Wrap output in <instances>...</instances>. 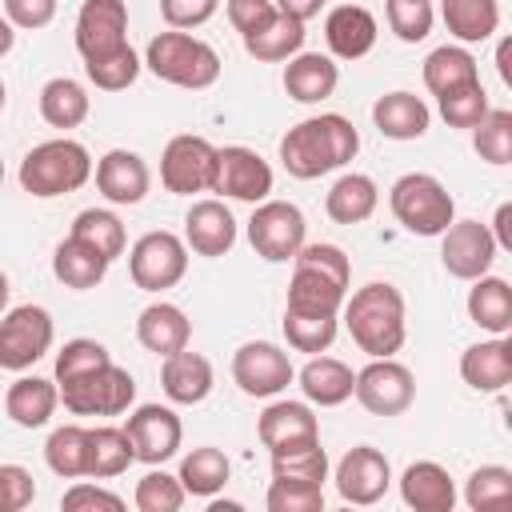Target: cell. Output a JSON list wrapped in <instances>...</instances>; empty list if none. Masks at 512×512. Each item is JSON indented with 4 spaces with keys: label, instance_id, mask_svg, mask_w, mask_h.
Masks as SVG:
<instances>
[{
    "label": "cell",
    "instance_id": "cell-1",
    "mask_svg": "<svg viewBox=\"0 0 512 512\" xmlns=\"http://www.w3.org/2000/svg\"><path fill=\"white\" fill-rule=\"evenodd\" d=\"M360 152V132L340 112H320L300 124H292L280 140V164L296 180H320Z\"/></svg>",
    "mask_w": 512,
    "mask_h": 512
},
{
    "label": "cell",
    "instance_id": "cell-2",
    "mask_svg": "<svg viewBox=\"0 0 512 512\" xmlns=\"http://www.w3.org/2000/svg\"><path fill=\"white\" fill-rule=\"evenodd\" d=\"M344 328L352 344L368 356H396L408 336V304L404 292L388 280H372L344 296Z\"/></svg>",
    "mask_w": 512,
    "mask_h": 512
},
{
    "label": "cell",
    "instance_id": "cell-3",
    "mask_svg": "<svg viewBox=\"0 0 512 512\" xmlns=\"http://www.w3.org/2000/svg\"><path fill=\"white\" fill-rule=\"evenodd\" d=\"M352 284V260L340 244H304L292 256V280L284 308L292 312H316V316H340V304Z\"/></svg>",
    "mask_w": 512,
    "mask_h": 512
},
{
    "label": "cell",
    "instance_id": "cell-4",
    "mask_svg": "<svg viewBox=\"0 0 512 512\" xmlns=\"http://www.w3.org/2000/svg\"><path fill=\"white\" fill-rule=\"evenodd\" d=\"M144 68L164 84H176V88H188V92H204V88H212L220 80L224 64H220V52L208 40L172 28V32H160V36L148 40Z\"/></svg>",
    "mask_w": 512,
    "mask_h": 512
},
{
    "label": "cell",
    "instance_id": "cell-5",
    "mask_svg": "<svg viewBox=\"0 0 512 512\" xmlns=\"http://www.w3.org/2000/svg\"><path fill=\"white\" fill-rule=\"evenodd\" d=\"M16 176H20V188L36 200L68 196V192H76L92 180V156L80 140L56 136V140H44V144L28 148Z\"/></svg>",
    "mask_w": 512,
    "mask_h": 512
},
{
    "label": "cell",
    "instance_id": "cell-6",
    "mask_svg": "<svg viewBox=\"0 0 512 512\" xmlns=\"http://www.w3.org/2000/svg\"><path fill=\"white\" fill-rule=\"evenodd\" d=\"M388 208L412 236H440L456 220V200L432 172H404L388 188Z\"/></svg>",
    "mask_w": 512,
    "mask_h": 512
},
{
    "label": "cell",
    "instance_id": "cell-7",
    "mask_svg": "<svg viewBox=\"0 0 512 512\" xmlns=\"http://www.w3.org/2000/svg\"><path fill=\"white\" fill-rule=\"evenodd\" d=\"M56 388H60V404L72 416H124L136 400V380L116 360H108L104 368H92L84 376H72Z\"/></svg>",
    "mask_w": 512,
    "mask_h": 512
},
{
    "label": "cell",
    "instance_id": "cell-8",
    "mask_svg": "<svg viewBox=\"0 0 512 512\" xmlns=\"http://www.w3.org/2000/svg\"><path fill=\"white\" fill-rule=\"evenodd\" d=\"M248 244L268 264H288L308 244V220L292 200H260L252 204Z\"/></svg>",
    "mask_w": 512,
    "mask_h": 512
},
{
    "label": "cell",
    "instance_id": "cell-9",
    "mask_svg": "<svg viewBox=\"0 0 512 512\" xmlns=\"http://www.w3.org/2000/svg\"><path fill=\"white\" fill-rule=\"evenodd\" d=\"M208 192L224 196V200H244V204H260L272 192V168L256 148L244 144H224L212 156V176H208Z\"/></svg>",
    "mask_w": 512,
    "mask_h": 512
},
{
    "label": "cell",
    "instance_id": "cell-10",
    "mask_svg": "<svg viewBox=\"0 0 512 512\" xmlns=\"http://www.w3.org/2000/svg\"><path fill=\"white\" fill-rule=\"evenodd\" d=\"M132 284L144 292H168L188 272V244L176 232H144L128 252Z\"/></svg>",
    "mask_w": 512,
    "mask_h": 512
},
{
    "label": "cell",
    "instance_id": "cell-11",
    "mask_svg": "<svg viewBox=\"0 0 512 512\" xmlns=\"http://www.w3.org/2000/svg\"><path fill=\"white\" fill-rule=\"evenodd\" d=\"M52 312L40 304H16L0 316V368L24 372L52 348Z\"/></svg>",
    "mask_w": 512,
    "mask_h": 512
},
{
    "label": "cell",
    "instance_id": "cell-12",
    "mask_svg": "<svg viewBox=\"0 0 512 512\" xmlns=\"http://www.w3.org/2000/svg\"><path fill=\"white\" fill-rule=\"evenodd\" d=\"M352 396L360 400L364 412L372 416H400L412 408L416 400V376L408 364L392 360V356H372L352 384Z\"/></svg>",
    "mask_w": 512,
    "mask_h": 512
},
{
    "label": "cell",
    "instance_id": "cell-13",
    "mask_svg": "<svg viewBox=\"0 0 512 512\" xmlns=\"http://www.w3.org/2000/svg\"><path fill=\"white\" fill-rule=\"evenodd\" d=\"M232 380H236V388L244 396L272 400V396H280L296 380V368H292V360H288V352L280 344L248 340L232 356Z\"/></svg>",
    "mask_w": 512,
    "mask_h": 512
},
{
    "label": "cell",
    "instance_id": "cell-14",
    "mask_svg": "<svg viewBox=\"0 0 512 512\" xmlns=\"http://www.w3.org/2000/svg\"><path fill=\"white\" fill-rule=\"evenodd\" d=\"M212 156H216V144H208L204 136H192V132L172 136V140L164 144V156H160V184H164L172 196L208 192Z\"/></svg>",
    "mask_w": 512,
    "mask_h": 512
},
{
    "label": "cell",
    "instance_id": "cell-15",
    "mask_svg": "<svg viewBox=\"0 0 512 512\" xmlns=\"http://www.w3.org/2000/svg\"><path fill=\"white\" fill-rule=\"evenodd\" d=\"M496 240L480 220H452L440 232V264L456 280H476L496 264Z\"/></svg>",
    "mask_w": 512,
    "mask_h": 512
},
{
    "label": "cell",
    "instance_id": "cell-16",
    "mask_svg": "<svg viewBox=\"0 0 512 512\" xmlns=\"http://www.w3.org/2000/svg\"><path fill=\"white\" fill-rule=\"evenodd\" d=\"M332 480H336V492H340L344 504L368 508V504L384 500V492L392 488V464H388V456H384L380 448L356 444V448H348V452L340 456Z\"/></svg>",
    "mask_w": 512,
    "mask_h": 512
},
{
    "label": "cell",
    "instance_id": "cell-17",
    "mask_svg": "<svg viewBox=\"0 0 512 512\" xmlns=\"http://www.w3.org/2000/svg\"><path fill=\"white\" fill-rule=\"evenodd\" d=\"M124 432H128L132 452H136L140 464L172 460L180 452V440H184V424L168 404H140L136 412H128Z\"/></svg>",
    "mask_w": 512,
    "mask_h": 512
},
{
    "label": "cell",
    "instance_id": "cell-18",
    "mask_svg": "<svg viewBox=\"0 0 512 512\" xmlns=\"http://www.w3.org/2000/svg\"><path fill=\"white\" fill-rule=\"evenodd\" d=\"M128 44V4L124 0H84L76 12V52L84 60L116 52Z\"/></svg>",
    "mask_w": 512,
    "mask_h": 512
},
{
    "label": "cell",
    "instance_id": "cell-19",
    "mask_svg": "<svg viewBox=\"0 0 512 512\" xmlns=\"http://www.w3.org/2000/svg\"><path fill=\"white\" fill-rule=\"evenodd\" d=\"M256 436L268 452H284L320 440V420L308 400H272L256 420Z\"/></svg>",
    "mask_w": 512,
    "mask_h": 512
},
{
    "label": "cell",
    "instance_id": "cell-20",
    "mask_svg": "<svg viewBox=\"0 0 512 512\" xmlns=\"http://www.w3.org/2000/svg\"><path fill=\"white\" fill-rule=\"evenodd\" d=\"M92 172H96V188H100V196L108 204H124V208L128 204H140L148 196V188H152V172H148L144 156L140 152H128V148L104 152Z\"/></svg>",
    "mask_w": 512,
    "mask_h": 512
},
{
    "label": "cell",
    "instance_id": "cell-21",
    "mask_svg": "<svg viewBox=\"0 0 512 512\" xmlns=\"http://www.w3.org/2000/svg\"><path fill=\"white\" fill-rule=\"evenodd\" d=\"M184 244L196 252V256H224L232 252L236 244V216L228 212V204L220 196H208V200H196L184 216Z\"/></svg>",
    "mask_w": 512,
    "mask_h": 512
},
{
    "label": "cell",
    "instance_id": "cell-22",
    "mask_svg": "<svg viewBox=\"0 0 512 512\" xmlns=\"http://www.w3.org/2000/svg\"><path fill=\"white\" fill-rule=\"evenodd\" d=\"M376 36H380V24L364 4H336L324 16V40H328V52L336 60L368 56L376 48Z\"/></svg>",
    "mask_w": 512,
    "mask_h": 512
},
{
    "label": "cell",
    "instance_id": "cell-23",
    "mask_svg": "<svg viewBox=\"0 0 512 512\" xmlns=\"http://www.w3.org/2000/svg\"><path fill=\"white\" fill-rule=\"evenodd\" d=\"M460 380L472 392H504L512 384V340L508 336H492L480 344H468L460 352Z\"/></svg>",
    "mask_w": 512,
    "mask_h": 512
},
{
    "label": "cell",
    "instance_id": "cell-24",
    "mask_svg": "<svg viewBox=\"0 0 512 512\" xmlns=\"http://www.w3.org/2000/svg\"><path fill=\"white\" fill-rule=\"evenodd\" d=\"M212 384H216L212 360L200 352L180 348V352L164 356V364H160V388L172 404H200V400H208Z\"/></svg>",
    "mask_w": 512,
    "mask_h": 512
},
{
    "label": "cell",
    "instance_id": "cell-25",
    "mask_svg": "<svg viewBox=\"0 0 512 512\" xmlns=\"http://www.w3.org/2000/svg\"><path fill=\"white\" fill-rule=\"evenodd\" d=\"M336 84H340V68L324 52H304L300 48L284 64V92L296 104H320V100H328L336 92Z\"/></svg>",
    "mask_w": 512,
    "mask_h": 512
},
{
    "label": "cell",
    "instance_id": "cell-26",
    "mask_svg": "<svg viewBox=\"0 0 512 512\" xmlns=\"http://www.w3.org/2000/svg\"><path fill=\"white\" fill-rule=\"evenodd\" d=\"M136 340H140V348H148V352H156V356H172V352L188 348V340H192V320L184 316L180 304L156 300V304L140 308V316H136Z\"/></svg>",
    "mask_w": 512,
    "mask_h": 512
},
{
    "label": "cell",
    "instance_id": "cell-27",
    "mask_svg": "<svg viewBox=\"0 0 512 512\" xmlns=\"http://www.w3.org/2000/svg\"><path fill=\"white\" fill-rule=\"evenodd\" d=\"M400 500L416 512H452L456 508V484L444 464L416 460L400 476Z\"/></svg>",
    "mask_w": 512,
    "mask_h": 512
},
{
    "label": "cell",
    "instance_id": "cell-28",
    "mask_svg": "<svg viewBox=\"0 0 512 512\" xmlns=\"http://www.w3.org/2000/svg\"><path fill=\"white\" fill-rule=\"evenodd\" d=\"M372 124L388 140H420L432 124V108L416 92H384L372 104Z\"/></svg>",
    "mask_w": 512,
    "mask_h": 512
},
{
    "label": "cell",
    "instance_id": "cell-29",
    "mask_svg": "<svg viewBox=\"0 0 512 512\" xmlns=\"http://www.w3.org/2000/svg\"><path fill=\"white\" fill-rule=\"evenodd\" d=\"M296 384H300V392H304L308 404L336 408V404L352 400L356 372L344 360H336V356H308V364L296 372Z\"/></svg>",
    "mask_w": 512,
    "mask_h": 512
},
{
    "label": "cell",
    "instance_id": "cell-30",
    "mask_svg": "<svg viewBox=\"0 0 512 512\" xmlns=\"http://www.w3.org/2000/svg\"><path fill=\"white\" fill-rule=\"evenodd\" d=\"M464 308H468V320L480 332H488V336H508L512 332V288H508V280L488 276V272L476 276L472 288H468Z\"/></svg>",
    "mask_w": 512,
    "mask_h": 512
},
{
    "label": "cell",
    "instance_id": "cell-31",
    "mask_svg": "<svg viewBox=\"0 0 512 512\" xmlns=\"http://www.w3.org/2000/svg\"><path fill=\"white\" fill-rule=\"evenodd\" d=\"M56 408H60V388L56 380L44 376H20L4 396V412L16 428H44Z\"/></svg>",
    "mask_w": 512,
    "mask_h": 512
},
{
    "label": "cell",
    "instance_id": "cell-32",
    "mask_svg": "<svg viewBox=\"0 0 512 512\" xmlns=\"http://www.w3.org/2000/svg\"><path fill=\"white\" fill-rule=\"evenodd\" d=\"M108 264H112L108 256H100L92 244H84V240H76V236L60 240L56 252H52V276H56L64 288H76V292L96 288V284L108 276Z\"/></svg>",
    "mask_w": 512,
    "mask_h": 512
},
{
    "label": "cell",
    "instance_id": "cell-33",
    "mask_svg": "<svg viewBox=\"0 0 512 512\" xmlns=\"http://www.w3.org/2000/svg\"><path fill=\"white\" fill-rule=\"evenodd\" d=\"M376 204H380V188L364 172H344L324 196V212L336 224H364L376 212Z\"/></svg>",
    "mask_w": 512,
    "mask_h": 512
},
{
    "label": "cell",
    "instance_id": "cell-34",
    "mask_svg": "<svg viewBox=\"0 0 512 512\" xmlns=\"http://www.w3.org/2000/svg\"><path fill=\"white\" fill-rule=\"evenodd\" d=\"M92 112V96L80 80L72 76H52L44 88H40V116L48 128H80Z\"/></svg>",
    "mask_w": 512,
    "mask_h": 512
},
{
    "label": "cell",
    "instance_id": "cell-35",
    "mask_svg": "<svg viewBox=\"0 0 512 512\" xmlns=\"http://www.w3.org/2000/svg\"><path fill=\"white\" fill-rule=\"evenodd\" d=\"M440 20L460 44H484L500 28V0H440Z\"/></svg>",
    "mask_w": 512,
    "mask_h": 512
},
{
    "label": "cell",
    "instance_id": "cell-36",
    "mask_svg": "<svg viewBox=\"0 0 512 512\" xmlns=\"http://www.w3.org/2000/svg\"><path fill=\"white\" fill-rule=\"evenodd\" d=\"M136 464V452H132V440L124 428L116 424H100V428H88V480H112L120 472H128Z\"/></svg>",
    "mask_w": 512,
    "mask_h": 512
},
{
    "label": "cell",
    "instance_id": "cell-37",
    "mask_svg": "<svg viewBox=\"0 0 512 512\" xmlns=\"http://www.w3.org/2000/svg\"><path fill=\"white\" fill-rule=\"evenodd\" d=\"M472 80H480V68H476V56L464 44H440L424 56V88L432 96H440L448 88H460V84H472Z\"/></svg>",
    "mask_w": 512,
    "mask_h": 512
},
{
    "label": "cell",
    "instance_id": "cell-38",
    "mask_svg": "<svg viewBox=\"0 0 512 512\" xmlns=\"http://www.w3.org/2000/svg\"><path fill=\"white\" fill-rule=\"evenodd\" d=\"M228 476H232V460L212 444H200L180 460V484H184L188 496L212 500L228 484Z\"/></svg>",
    "mask_w": 512,
    "mask_h": 512
},
{
    "label": "cell",
    "instance_id": "cell-39",
    "mask_svg": "<svg viewBox=\"0 0 512 512\" xmlns=\"http://www.w3.org/2000/svg\"><path fill=\"white\" fill-rule=\"evenodd\" d=\"M300 48H304V24L292 20V16H284V12H276L260 32L244 36V52L256 56V60H264V64H280V60L296 56Z\"/></svg>",
    "mask_w": 512,
    "mask_h": 512
},
{
    "label": "cell",
    "instance_id": "cell-40",
    "mask_svg": "<svg viewBox=\"0 0 512 512\" xmlns=\"http://www.w3.org/2000/svg\"><path fill=\"white\" fill-rule=\"evenodd\" d=\"M44 464L60 480H80L88 472V428H80V424L52 428V436L44 444Z\"/></svg>",
    "mask_w": 512,
    "mask_h": 512
},
{
    "label": "cell",
    "instance_id": "cell-41",
    "mask_svg": "<svg viewBox=\"0 0 512 512\" xmlns=\"http://www.w3.org/2000/svg\"><path fill=\"white\" fill-rule=\"evenodd\" d=\"M68 236H76V240L92 244V248H96L100 256H108V260L124 256V248H128V232H124L120 216H116V212H108V208H84V212H76V220H72V232H68Z\"/></svg>",
    "mask_w": 512,
    "mask_h": 512
},
{
    "label": "cell",
    "instance_id": "cell-42",
    "mask_svg": "<svg viewBox=\"0 0 512 512\" xmlns=\"http://www.w3.org/2000/svg\"><path fill=\"white\" fill-rule=\"evenodd\" d=\"M464 504L472 512H504V508H512V468L480 464L464 480Z\"/></svg>",
    "mask_w": 512,
    "mask_h": 512
},
{
    "label": "cell",
    "instance_id": "cell-43",
    "mask_svg": "<svg viewBox=\"0 0 512 512\" xmlns=\"http://www.w3.org/2000/svg\"><path fill=\"white\" fill-rule=\"evenodd\" d=\"M272 480H300V484H320L324 488V480H328V452L320 448V440L272 452Z\"/></svg>",
    "mask_w": 512,
    "mask_h": 512
},
{
    "label": "cell",
    "instance_id": "cell-44",
    "mask_svg": "<svg viewBox=\"0 0 512 512\" xmlns=\"http://www.w3.org/2000/svg\"><path fill=\"white\" fill-rule=\"evenodd\" d=\"M140 68H144V60L132 52V44H120L116 52H104V56L84 60V72H88V80L100 92H124L128 84H136Z\"/></svg>",
    "mask_w": 512,
    "mask_h": 512
},
{
    "label": "cell",
    "instance_id": "cell-45",
    "mask_svg": "<svg viewBox=\"0 0 512 512\" xmlns=\"http://www.w3.org/2000/svg\"><path fill=\"white\" fill-rule=\"evenodd\" d=\"M336 328H340V316H316V312H292L284 308V336L296 352H328L332 340H336Z\"/></svg>",
    "mask_w": 512,
    "mask_h": 512
},
{
    "label": "cell",
    "instance_id": "cell-46",
    "mask_svg": "<svg viewBox=\"0 0 512 512\" xmlns=\"http://www.w3.org/2000/svg\"><path fill=\"white\" fill-rule=\"evenodd\" d=\"M436 108H440V116H444L448 128H476V124L488 116L492 104H488L484 84L472 80V84H460V88L440 92V96H436Z\"/></svg>",
    "mask_w": 512,
    "mask_h": 512
},
{
    "label": "cell",
    "instance_id": "cell-47",
    "mask_svg": "<svg viewBox=\"0 0 512 512\" xmlns=\"http://www.w3.org/2000/svg\"><path fill=\"white\" fill-rule=\"evenodd\" d=\"M472 148L480 160L504 168L512 164V112L508 108H488V116L472 128Z\"/></svg>",
    "mask_w": 512,
    "mask_h": 512
},
{
    "label": "cell",
    "instance_id": "cell-48",
    "mask_svg": "<svg viewBox=\"0 0 512 512\" xmlns=\"http://www.w3.org/2000/svg\"><path fill=\"white\" fill-rule=\"evenodd\" d=\"M184 500H188V492H184L180 476H172V472H164L156 464L136 484V508L140 512H176V508H184Z\"/></svg>",
    "mask_w": 512,
    "mask_h": 512
},
{
    "label": "cell",
    "instance_id": "cell-49",
    "mask_svg": "<svg viewBox=\"0 0 512 512\" xmlns=\"http://www.w3.org/2000/svg\"><path fill=\"white\" fill-rule=\"evenodd\" d=\"M384 12H388V28L404 44H420L432 32V20H436L432 0H388Z\"/></svg>",
    "mask_w": 512,
    "mask_h": 512
},
{
    "label": "cell",
    "instance_id": "cell-50",
    "mask_svg": "<svg viewBox=\"0 0 512 512\" xmlns=\"http://www.w3.org/2000/svg\"><path fill=\"white\" fill-rule=\"evenodd\" d=\"M112 360V352L100 344V340H88V336H76V340H68L60 352H56V384H64V380H72V376H84V372H92V368H104Z\"/></svg>",
    "mask_w": 512,
    "mask_h": 512
},
{
    "label": "cell",
    "instance_id": "cell-51",
    "mask_svg": "<svg viewBox=\"0 0 512 512\" xmlns=\"http://www.w3.org/2000/svg\"><path fill=\"white\" fill-rule=\"evenodd\" d=\"M264 504L268 512H324V488L300 480H272Z\"/></svg>",
    "mask_w": 512,
    "mask_h": 512
},
{
    "label": "cell",
    "instance_id": "cell-52",
    "mask_svg": "<svg viewBox=\"0 0 512 512\" xmlns=\"http://www.w3.org/2000/svg\"><path fill=\"white\" fill-rule=\"evenodd\" d=\"M36 500V480L24 464H0V512H24Z\"/></svg>",
    "mask_w": 512,
    "mask_h": 512
},
{
    "label": "cell",
    "instance_id": "cell-53",
    "mask_svg": "<svg viewBox=\"0 0 512 512\" xmlns=\"http://www.w3.org/2000/svg\"><path fill=\"white\" fill-rule=\"evenodd\" d=\"M60 508H64V512H96V508L120 512V508H124V496H116V492H108V488H100V484L80 480V484H72V488L60 496Z\"/></svg>",
    "mask_w": 512,
    "mask_h": 512
},
{
    "label": "cell",
    "instance_id": "cell-54",
    "mask_svg": "<svg viewBox=\"0 0 512 512\" xmlns=\"http://www.w3.org/2000/svg\"><path fill=\"white\" fill-rule=\"evenodd\" d=\"M216 4L220 0H160V16L168 28H200L216 16Z\"/></svg>",
    "mask_w": 512,
    "mask_h": 512
},
{
    "label": "cell",
    "instance_id": "cell-55",
    "mask_svg": "<svg viewBox=\"0 0 512 512\" xmlns=\"http://www.w3.org/2000/svg\"><path fill=\"white\" fill-rule=\"evenodd\" d=\"M56 8L60 0H4V16L12 20V28H24V32L48 28L56 20Z\"/></svg>",
    "mask_w": 512,
    "mask_h": 512
},
{
    "label": "cell",
    "instance_id": "cell-56",
    "mask_svg": "<svg viewBox=\"0 0 512 512\" xmlns=\"http://www.w3.org/2000/svg\"><path fill=\"white\" fill-rule=\"evenodd\" d=\"M224 8H228L232 28L240 32V40L252 36V32H260L276 16V4L272 0H224Z\"/></svg>",
    "mask_w": 512,
    "mask_h": 512
},
{
    "label": "cell",
    "instance_id": "cell-57",
    "mask_svg": "<svg viewBox=\"0 0 512 512\" xmlns=\"http://www.w3.org/2000/svg\"><path fill=\"white\" fill-rule=\"evenodd\" d=\"M488 232H492V240H496V248H512V204L504 200L500 208H496V216H492V224H488Z\"/></svg>",
    "mask_w": 512,
    "mask_h": 512
},
{
    "label": "cell",
    "instance_id": "cell-58",
    "mask_svg": "<svg viewBox=\"0 0 512 512\" xmlns=\"http://www.w3.org/2000/svg\"><path fill=\"white\" fill-rule=\"evenodd\" d=\"M272 4H276V12H284V16L300 20V24H308L312 16H320V8H324L328 0H272Z\"/></svg>",
    "mask_w": 512,
    "mask_h": 512
},
{
    "label": "cell",
    "instance_id": "cell-59",
    "mask_svg": "<svg viewBox=\"0 0 512 512\" xmlns=\"http://www.w3.org/2000/svg\"><path fill=\"white\" fill-rule=\"evenodd\" d=\"M12 44H16V28H12V20H8V16H0V56H8V52H12Z\"/></svg>",
    "mask_w": 512,
    "mask_h": 512
},
{
    "label": "cell",
    "instance_id": "cell-60",
    "mask_svg": "<svg viewBox=\"0 0 512 512\" xmlns=\"http://www.w3.org/2000/svg\"><path fill=\"white\" fill-rule=\"evenodd\" d=\"M508 52H512V44L504 40V44H500V52H496V60H500V76H504V84L512 80V72H508Z\"/></svg>",
    "mask_w": 512,
    "mask_h": 512
},
{
    "label": "cell",
    "instance_id": "cell-61",
    "mask_svg": "<svg viewBox=\"0 0 512 512\" xmlns=\"http://www.w3.org/2000/svg\"><path fill=\"white\" fill-rule=\"evenodd\" d=\"M212 512H240V500H212Z\"/></svg>",
    "mask_w": 512,
    "mask_h": 512
},
{
    "label": "cell",
    "instance_id": "cell-62",
    "mask_svg": "<svg viewBox=\"0 0 512 512\" xmlns=\"http://www.w3.org/2000/svg\"><path fill=\"white\" fill-rule=\"evenodd\" d=\"M8 292H12V288H8V276L0 272V316L8 312Z\"/></svg>",
    "mask_w": 512,
    "mask_h": 512
},
{
    "label": "cell",
    "instance_id": "cell-63",
    "mask_svg": "<svg viewBox=\"0 0 512 512\" xmlns=\"http://www.w3.org/2000/svg\"><path fill=\"white\" fill-rule=\"evenodd\" d=\"M4 104H8V88H4V80H0V112H4Z\"/></svg>",
    "mask_w": 512,
    "mask_h": 512
},
{
    "label": "cell",
    "instance_id": "cell-64",
    "mask_svg": "<svg viewBox=\"0 0 512 512\" xmlns=\"http://www.w3.org/2000/svg\"><path fill=\"white\" fill-rule=\"evenodd\" d=\"M0 180H4V160H0Z\"/></svg>",
    "mask_w": 512,
    "mask_h": 512
}]
</instances>
